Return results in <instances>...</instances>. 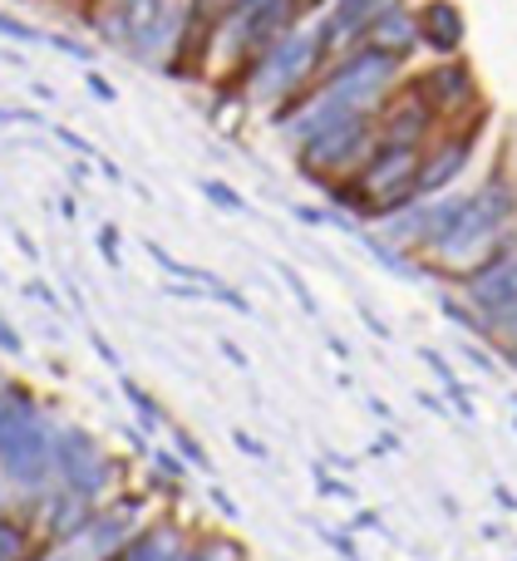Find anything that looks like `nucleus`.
<instances>
[{"label":"nucleus","instance_id":"c03bdc74","mask_svg":"<svg viewBox=\"0 0 517 561\" xmlns=\"http://www.w3.org/2000/svg\"><path fill=\"white\" fill-rule=\"evenodd\" d=\"M513 404H517V394H513Z\"/></svg>","mask_w":517,"mask_h":561},{"label":"nucleus","instance_id":"1a4fd4ad","mask_svg":"<svg viewBox=\"0 0 517 561\" xmlns=\"http://www.w3.org/2000/svg\"><path fill=\"white\" fill-rule=\"evenodd\" d=\"M400 5H410V0H331L325 15L315 20V39H321V49H325V65H335V59H345L351 49H360L375 20H384Z\"/></svg>","mask_w":517,"mask_h":561},{"label":"nucleus","instance_id":"423d86ee","mask_svg":"<svg viewBox=\"0 0 517 561\" xmlns=\"http://www.w3.org/2000/svg\"><path fill=\"white\" fill-rule=\"evenodd\" d=\"M404 84L424 99V108L439 118V128L469 124V118L489 114L483 89H479V75H473V65H469V59H459V55H453V59H434L429 69H420V75H404Z\"/></svg>","mask_w":517,"mask_h":561},{"label":"nucleus","instance_id":"f03ea898","mask_svg":"<svg viewBox=\"0 0 517 561\" xmlns=\"http://www.w3.org/2000/svg\"><path fill=\"white\" fill-rule=\"evenodd\" d=\"M375 144H380L375 114H351V118L325 124L321 134H311L306 144H296L291 158H296V168H301V178H311L315 187H331V183H345V178L360 173V163L375 153Z\"/></svg>","mask_w":517,"mask_h":561},{"label":"nucleus","instance_id":"f3484780","mask_svg":"<svg viewBox=\"0 0 517 561\" xmlns=\"http://www.w3.org/2000/svg\"><path fill=\"white\" fill-rule=\"evenodd\" d=\"M439 310H444V316H449L459 330H469V335L483 340V316L469 306V300H463V290H459V296H453V290H439Z\"/></svg>","mask_w":517,"mask_h":561},{"label":"nucleus","instance_id":"a211bd4d","mask_svg":"<svg viewBox=\"0 0 517 561\" xmlns=\"http://www.w3.org/2000/svg\"><path fill=\"white\" fill-rule=\"evenodd\" d=\"M197 193H203L207 203H217L222 213H252V207H246V197L237 193V187H227L222 178H197Z\"/></svg>","mask_w":517,"mask_h":561},{"label":"nucleus","instance_id":"4be33fe9","mask_svg":"<svg viewBox=\"0 0 517 561\" xmlns=\"http://www.w3.org/2000/svg\"><path fill=\"white\" fill-rule=\"evenodd\" d=\"M276 272H282V276H286V286H291V296H296V300H301V310H306V316H315V296H311V290H306V280H301V276H296V272H291V266H276Z\"/></svg>","mask_w":517,"mask_h":561},{"label":"nucleus","instance_id":"f704fd0d","mask_svg":"<svg viewBox=\"0 0 517 561\" xmlns=\"http://www.w3.org/2000/svg\"><path fill=\"white\" fill-rule=\"evenodd\" d=\"M207 497H212V503H217V513H222V517H237V503L222 493V488H207Z\"/></svg>","mask_w":517,"mask_h":561},{"label":"nucleus","instance_id":"2eb2a0df","mask_svg":"<svg viewBox=\"0 0 517 561\" xmlns=\"http://www.w3.org/2000/svg\"><path fill=\"white\" fill-rule=\"evenodd\" d=\"M420 359H424V365H429V369H434V379H439V385H444V389H449V404H453V409H459V414H463V419H473V399H469V389H463V385H459V375H453V365H449V359H444V355H439V350H429V345H424V350H420Z\"/></svg>","mask_w":517,"mask_h":561},{"label":"nucleus","instance_id":"aec40b11","mask_svg":"<svg viewBox=\"0 0 517 561\" xmlns=\"http://www.w3.org/2000/svg\"><path fill=\"white\" fill-rule=\"evenodd\" d=\"M0 35H5V39H20V45H49V30L25 25V20L5 15V10H0Z\"/></svg>","mask_w":517,"mask_h":561},{"label":"nucleus","instance_id":"0eeeda50","mask_svg":"<svg viewBox=\"0 0 517 561\" xmlns=\"http://www.w3.org/2000/svg\"><path fill=\"white\" fill-rule=\"evenodd\" d=\"M148 507H153L148 503V493H114L108 503H99L94 523H89V533L74 542V552L84 561H114L148 523H153Z\"/></svg>","mask_w":517,"mask_h":561},{"label":"nucleus","instance_id":"20e7f679","mask_svg":"<svg viewBox=\"0 0 517 561\" xmlns=\"http://www.w3.org/2000/svg\"><path fill=\"white\" fill-rule=\"evenodd\" d=\"M55 483L99 507L114 493H124V458L99 448V438L89 428L59 424L55 428Z\"/></svg>","mask_w":517,"mask_h":561},{"label":"nucleus","instance_id":"c85d7f7f","mask_svg":"<svg viewBox=\"0 0 517 561\" xmlns=\"http://www.w3.org/2000/svg\"><path fill=\"white\" fill-rule=\"evenodd\" d=\"M321 537H325V542H331V547H335V552H341L345 561H355V557H360V552H355V542H351V537H345V533H325V527H321Z\"/></svg>","mask_w":517,"mask_h":561},{"label":"nucleus","instance_id":"a878e982","mask_svg":"<svg viewBox=\"0 0 517 561\" xmlns=\"http://www.w3.org/2000/svg\"><path fill=\"white\" fill-rule=\"evenodd\" d=\"M99 252L108 266H118V227H99Z\"/></svg>","mask_w":517,"mask_h":561},{"label":"nucleus","instance_id":"72a5a7b5","mask_svg":"<svg viewBox=\"0 0 517 561\" xmlns=\"http://www.w3.org/2000/svg\"><path fill=\"white\" fill-rule=\"evenodd\" d=\"M89 340H94L99 359H104V365H114V369H118V355H114V345H108V340H104V335H99V330H89Z\"/></svg>","mask_w":517,"mask_h":561},{"label":"nucleus","instance_id":"4468645a","mask_svg":"<svg viewBox=\"0 0 517 561\" xmlns=\"http://www.w3.org/2000/svg\"><path fill=\"white\" fill-rule=\"evenodd\" d=\"M55 547L39 542L35 523H30L20 507H5L0 513V561H49Z\"/></svg>","mask_w":517,"mask_h":561},{"label":"nucleus","instance_id":"9b49d317","mask_svg":"<svg viewBox=\"0 0 517 561\" xmlns=\"http://www.w3.org/2000/svg\"><path fill=\"white\" fill-rule=\"evenodd\" d=\"M463 300H469L483 320L517 310V247L498 252L489 266H479V272L463 280Z\"/></svg>","mask_w":517,"mask_h":561},{"label":"nucleus","instance_id":"b1692460","mask_svg":"<svg viewBox=\"0 0 517 561\" xmlns=\"http://www.w3.org/2000/svg\"><path fill=\"white\" fill-rule=\"evenodd\" d=\"M84 84H89V94H94L99 104H114V99H118V89L108 84V79L99 75V69H89V75H84Z\"/></svg>","mask_w":517,"mask_h":561},{"label":"nucleus","instance_id":"7ed1b4c3","mask_svg":"<svg viewBox=\"0 0 517 561\" xmlns=\"http://www.w3.org/2000/svg\"><path fill=\"white\" fill-rule=\"evenodd\" d=\"M400 84H404V65H394V59L360 45L345 59L325 65V75L315 79L311 94L325 99L331 108H341V114H375Z\"/></svg>","mask_w":517,"mask_h":561},{"label":"nucleus","instance_id":"e433bc0d","mask_svg":"<svg viewBox=\"0 0 517 561\" xmlns=\"http://www.w3.org/2000/svg\"><path fill=\"white\" fill-rule=\"evenodd\" d=\"M355 533H380V513H360L355 517Z\"/></svg>","mask_w":517,"mask_h":561},{"label":"nucleus","instance_id":"cd10ccee","mask_svg":"<svg viewBox=\"0 0 517 561\" xmlns=\"http://www.w3.org/2000/svg\"><path fill=\"white\" fill-rule=\"evenodd\" d=\"M232 444H237V448H242V454H246V458H266V454H272V448H266V444H262V438H252V434H246V428H237V434H232Z\"/></svg>","mask_w":517,"mask_h":561},{"label":"nucleus","instance_id":"a19ab883","mask_svg":"<svg viewBox=\"0 0 517 561\" xmlns=\"http://www.w3.org/2000/svg\"><path fill=\"white\" fill-rule=\"evenodd\" d=\"M498 359H503L508 369H517V350H508V355H498Z\"/></svg>","mask_w":517,"mask_h":561},{"label":"nucleus","instance_id":"f257e3e1","mask_svg":"<svg viewBox=\"0 0 517 561\" xmlns=\"http://www.w3.org/2000/svg\"><path fill=\"white\" fill-rule=\"evenodd\" d=\"M321 75H325V49H321V39H315V25H301L296 35H286L282 45L266 49V55L246 59L227 89H242L246 104L276 114V108H291L296 99L311 94Z\"/></svg>","mask_w":517,"mask_h":561},{"label":"nucleus","instance_id":"4c0bfd02","mask_svg":"<svg viewBox=\"0 0 517 561\" xmlns=\"http://www.w3.org/2000/svg\"><path fill=\"white\" fill-rule=\"evenodd\" d=\"M10 237H15V247H20V252H25V256H30V262H35V256H39V252H35V242H30V232H20V227H15V232H10Z\"/></svg>","mask_w":517,"mask_h":561},{"label":"nucleus","instance_id":"6ab92c4d","mask_svg":"<svg viewBox=\"0 0 517 561\" xmlns=\"http://www.w3.org/2000/svg\"><path fill=\"white\" fill-rule=\"evenodd\" d=\"M168 438H173V448H177V458H183V463H193V468H203V473H212V458H207V448L197 444L187 428L168 424Z\"/></svg>","mask_w":517,"mask_h":561},{"label":"nucleus","instance_id":"412c9836","mask_svg":"<svg viewBox=\"0 0 517 561\" xmlns=\"http://www.w3.org/2000/svg\"><path fill=\"white\" fill-rule=\"evenodd\" d=\"M49 49H65V55L79 59V65H89V59H94V49H89V45H79V39H69V35H55V30H49Z\"/></svg>","mask_w":517,"mask_h":561},{"label":"nucleus","instance_id":"ea45409f","mask_svg":"<svg viewBox=\"0 0 517 561\" xmlns=\"http://www.w3.org/2000/svg\"><path fill=\"white\" fill-rule=\"evenodd\" d=\"M394 448H400V438H394V434H384L380 444H375V454H394Z\"/></svg>","mask_w":517,"mask_h":561},{"label":"nucleus","instance_id":"f8f14e48","mask_svg":"<svg viewBox=\"0 0 517 561\" xmlns=\"http://www.w3.org/2000/svg\"><path fill=\"white\" fill-rule=\"evenodd\" d=\"M365 49H375V55H384V59H394V65L410 69L414 55L424 49L420 20H414V5H400V10H390L384 20H375L370 35H365Z\"/></svg>","mask_w":517,"mask_h":561},{"label":"nucleus","instance_id":"2f4dec72","mask_svg":"<svg viewBox=\"0 0 517 561\" xmlns=\"http://www.w3.org/2000/svg\"><path fill=\"white\" fill-rule=\"evenodd\" d=\"M0 350H5V355H25V340H20L5 320H0Z\"/></svg>","mask_w":517,"mask_h":561},{"label":"nucleus","instance_id":"473e14b6","mask_svg":"<svg viewBox=\"0 0 517 561\" xmlns=\"http://www.w3.org/2000/svg\"><path fill=\"white\" fill-rule=\"evenodd\" d=\"M124 444H128V454H153V448H148V438H143V428H138V424H128V428H124Z\"/></svg>","mask_w":517,"mask_h":561},{"label":"nucleus","instance_id":"37998d69","mask_svg":"<svg viewBox=\"0 0 517 561\" xmlns=\"http://www.w3.org/2000/svg\"><path fill=\"white\" fill-rule=\"evenodd\" d=\"M321 5H331V0H315V10H321Z\"/></svg>","mask_w":517,"mask_h":561},{"label":"nucleus","instance_id":"a18cd8bd","mask_svg":"<svg viewBox=\"0 0 517 561\" xmlns=\"http://www.w3.org/2000/svg\"><path fill=\"white\" fill-rule=\"evenodd\" d=\"M311 10H315V0H311Z\"/></svg>","mask_w":517,"mask_h":561},{"label":"nucleus","instance_id":"c9c22d12","mask_svg":"<svg viewBox=\"0 0 517 561\" xmlns=\"http://www.w3.org/2000/svg\"><path fill=\"white\" fill-rule=\"evenodd\" d=\"M360 320H365V325H370V330H375V335H380V340H390V325H384V320L375 316V310H365V306H360Z\"/></svg>","mask_w":517,"mask_h":561},{"label":"nucleus","instance_id":"39448f33","mask_svg":"<svg viewBox=\"0 0 517 561\" xmlns=\"http://www.w3.org/2000/svg\"><path fill=\"white\" fill-rule=\"evenodd\" d=\"M420 163L424 148H400V144H375V153L360 163V173L351 178L355 193L365 197L370 222H390L404 207L420 203Z\"/></svg>","mask_w":517,"mask_h":561},{"label":"nucleus","instance_id":"58836bf2","mask_svg":"<svg viewBox=\"0 0 517 561\" xmlns=\"http://www.w3.org/2000/svg\"><path fill=\"white\" fill-rule=\"evenodd\" d=\"M222 355H227V359H232V365H237V369H246V355H242V350H237V345H232V340H222Z\"/></svg>","mask_w":517,"mask_h":561},{"label":"nucleus","instance_id":"6e6552de","mask_svg":"<svg viewBox=\"0 0 517 561\" xmlns=\"http://www.w3.org/2000/svg\"><path fill=\"white\" fill-rule=\"evenodd\" d=\"M489 124V114L469 118V124H453L439 128L429 148H424V163H420V197H444L453 193L463 173L473 168V153H479V128Z\"/></svg>","mask_w":517,"mask_h":561},{"label":"nucleus","instance_id":"7c9ffc66","mask_svg":"<svg viewBox=\"0 0 517 561\" xmlns=\"http://www.w3.org/2000/svg\"><path fill=\"white\" fill-rule=\"evenodd\" d=\"M0 124H39L35 108H5L0 104Z\"/></svg>","mask_w":517,"mask_h":561},{"label":"nucleus","instance_id":"9d476101","mask_svg":"<svg viewBox=\"0 0 517 561\" xmlns=\"http://www.w3.org/2000/svg\"><path fill=\"white\" fill-rule=\"evenodd\" d=\"M375 128H380V144H400V148H429L439 138V118L424 108V99L410 84H400L375 108Z\"/></svg>","mask_w":517,"mask_h":561},{"label":"nucleus","instance_id":"5701e85b","mask_svg":"<svg viewBox=\"0 0 517 561\" xmlns=\"http://www.w3.org/2000/svg\"><path fill=\"white\" fill-rule=\"evenodd\" d=\"M49 134H55V138H59V144H65V148H74V153L84 158V163H94V144H84V138H79L74 128H49Z\"/></svg>","mask_w":517,"mask_h":561},{"label":"nucleus","instance_id":"bb28decb","mask_svg":"<svg viewBox=\"0 0 517 561\" xmlns=\"http://www.w3.org/2000/svg\"><path fill=\"white\" fill-rule=\"evenodd\" d=\"M25 296L39 300V306H49V310H59V296H55V286H49V280H30Z\"/></svg>","mask_w":517,"mask_h":561},{"label":"nucleus","instance_id":"dca6fc26","mask_svg":"<svg viewBox=\"0 0 517 561\" xmlns=\"http://www.w3.org/2000/svg\"><path fill=\"white\" fill-rule=\"evenodd\" d=\"M118 389H124V399H128V409L138 414V428H158L163 424V404H158L153 394H148L138 379H128V375H118Z\"/></svg>","mask_w":517,"mask_h":561},{"label":"nucleus","instance_id":"ddd939ff","mask_svg":"<svg viewBox=\"0 0 517 561\" xmlns=\"http://www.w3.org/2000/svg\"><path fill=\"white\" fill-rule=\"evenodd\" d=\"M414 20H420L424 49H434L439 59H453L463 49V39H469L463 10L453 0H424V5H414Z\"/></svg>","mask_w":517,"mask_h":561},{"label":"nucleus","instance_id":"c756f323","mask_svg":"<svg viewBox=\"0 0 517 561\" xmlns=\"http://www.w3.org/2000/svg\"><path fill=\"white\" fill-rule=\"evenodd\" d=\"M463 355H469V365H479L483 375H493V369H498V359H493L483 345H469V350H463Z\"/></svg>","mask_w":517,"mask_h":561},{"label":"nucleus","instance_id":"393cba45","mask_svg":"<svg viewBox=\"0 0 517 561\" xmlns=\"http://www.w3.org/2000/svg\"><path fill=\"white\" fill-rule=\"evenodd\" d=\"M315 493L321 497H351V488H345L341 478H331L325 468H315Z\"/></svg>","mask_w":517,"mask_h":561},{"label":"nucleus","instance_id":"79ce46f5","mask_svg":"<svg viewBox=\"0 0 517 561\" xmlns=\"http://www.w3.org/2000/svg\"><path fill=\"white\" fill-rule=\"evenodd\" d=\"M0 513H5V483H0Z\"/></svg>","mask_w":517,"mask_h":561}]
</instances>
